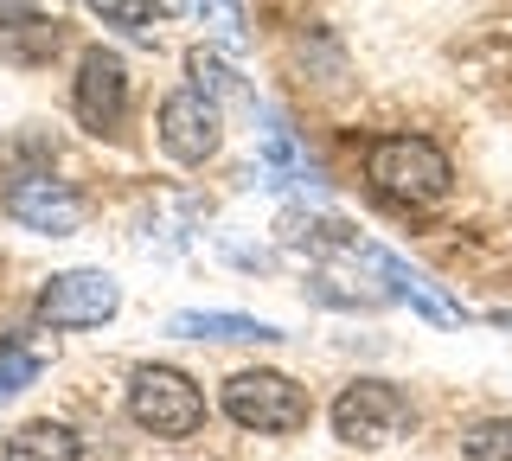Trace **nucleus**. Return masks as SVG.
Here are the masks:
<instances>
[{
    "mask_svg": "<svg viewBox=\"0 0 512 461\" xmlns=\"http://www.w3.org/2000/svg\"><path fill=\"white\" fill-rule=\"evenodd\" d=\"M365 180L397 205H436V199H448V186H455V167H448V154L423 135H378L372 148H365Z\"/></svg>",
    "mask_w": 512,
    "mask_h": 461,
    "instance_id": "nucleus-1",
    "label": "nucleus"
},
{
    "mask_svg": "<svg viewBox=\"0 0 512 461\" xmlns=\"http://www.w3.org/2000/svg\"><path fill=\"white\" fill-rule=\"evenodd\" d=\"M128 417L160 442H186L205 423V397L173 365H135V378H128Z\"/></svg>",
    "mask_w": 512,
    "mask_h": 461,
    "instance_id": "nucleus-2",
    "label": "nucleus"
},
{
    "mask_svg": "<svg viewBox=\"0 0 512 461\" xmlns=\"http://www.w3.org/2000/svg\"><path fill=\"white\" fill-rule=\"evenodd\" d=\"M410 423H416L410 397L384 378H352L333 397V436L352 442V449H391L397 436H410Z\"/></svg>",
    "mask_w": 512,
    "mask_h": 461,
    "instance_id": "nucleus-3",
    "label": "nucleus"
},
{
    "mask_svg": "<svg viewBox=\"0 0 512 461\" xmlns=\"http://www.w3.org/2000/svg\"><path fill=\"white\" fill-rule=\"evenodd\" d=\"M224 417L237 429H256V436H288L314 417V404L288 372H237L224 385Z\"/></svg>",
    "mask_w": 512,
    "mask_h": 461,
    "instance_id": "nucleus-4",
    "label": "nucleus"
},
{
    "mask_svg": "<svg viewBox=\"0 0 512 461\" xmlns=\"http://www.w3.org/2000/svg\"><path fill=\"white\" fill-rule=\"evenodd\" d=\"M116 308H122V289H116V276H103V269H64V276H52L45 295H39V321L45 327H103Z\"/></svg>",
    "mask_w": 512,
    "mask_h": 461,
    "instance_id": "nucleus-5",
    "label": "nucleus"
},
{
    "mask_svg": "<svg viewBox=\"0 0 512 461\" xmlns=\"http://www.w3.org/2000/svg\"><path fill=\"white\" fill-rule=\"evenodd\" d=\"M71 109L77 122H84L90 135H116L122 116H128V65L116 52H84V65H77V84H71Z\"/></svg>",
    "mask_w": 512,
    "mask_h": 461,
    "instance_id": "nucleus-6",
    "label": "nucleus"
},
{
    "mask_svg": "<svg viewBox=\"0 0 512 461\" xmlns=\"http://www.w3.org/2000/svg\"><path fill=\"white\" fill-rule=\"evenodd\" d=\"M218 103L205 97L199 84H186V90H173L167 103H160V148L173 154L180 167H199V161H212L218 154Z\"/></svg>",
    "mask_w": 512,
    "mask_h": 461,
    "instance_id": "nucleus-7",
    "label": "nucleus"
},
{
    "mask_svg": "<svg viewBox=\"0 0 512 461\" xmlns=\"http://www.w3.org/2000/svg\"><path fill=\"white\" fill-rule=\"evenodd\" d=\"M7 212L20 218V225L45 231V237H71L77 218H84V205H77V193H64L52 173H20V180L7 186Z\"/></svg>",
    "mask_w": 512,
    "mask_h": 461,
    "instance_id": "nucleus-8",
    "label": "nucleus"
},
{
    "mask_svg": "<svg viewBox=\"0 0 512 461\" xmlns=\"http://www.w3.org/2000/svg\"><path fill=\"white\" fill-rule=\"evenodd\" d=\"M0 455H7V461H90L84 455V436H77V429H64V423H52V417L20 423Z\"/></svg>",
    "mask_w": 512,
    "mask_h": 461,
    "instance_id": "nucleus-9",
    "label": "nucleus"
},
{
    "mask_svg": "<svg viewBox=\"0 0 512 461\" xmlns=\"http://www.w3.org/2000/svg\"><path fill=\"white\" fill-rule=\"evenodd\" d=\"M359 257L372 263V269H378V276L391 282V289L404 295V301H416V308H423L429 321H461V308H455V301H442V295H436V282H429L423 269H404V263L391 257V250H359Z\"/></svg>",
    "mask_w": 512,
    "mask_h": 461,
    "instance_id": "nucleus-10",
    "label": "nucleus"
},
{
    "mask_svg": "<svg viewBox=\"0 0 512 461\" xmlns=\"http://www.w3.org/2000/svg\"><path fill=\"white\" fill-rule=\"evenodd\" d=\"M173 333L186 340H282L276 321H256V314H173Z\"/></svg>",
    "mask_w": 512,
    "mask_h": 461,
    "instance_id": "nucleus-11",
    "label": "nucleus"
},
{
    "mask_svg": "<svg viewBox=\"0 0 512 461\" xmlns=\"http://www.w3.org/2000/svg\"><path fill=\"white\" fill-rule=\"evenodd\" d=\"M103 26H116V33H154V26H167V0H84Z\"/></svg>",
    "mask_w": 512,
    "mask_h": 461,
    "instance_id": "nucleus-12",
    "label": "nucleus"
},
{
    "mask_svg": "<svg viewBox=\"0 0 512 461\" xmlns=\"http://www.w3.org/2000/svg\"><path fill=\"white\" fill-rule=\"evenodd\" d=\"M468 461H512V417H487L468 429Z\"/></svg>",
    "mask_w": 512,
    "mask_h": 461,
    "instance_id": "nucleus-13",
    "label": "nucleus"
},
{
    "mask_svg": "<svg viewBox=\"0 0 512 461\" xmlns=\"http://www.w3.org/2000/svg\"><path fill=\"white\" fill-rule=\"evenodd\" d=\"M199 26L224 45L244 39V0H199Z\"/></svg>",
    "mask_w": 512,
    "mask_h": 461,
    "instance_id": "nucleus-14",
    "label": "nucleus"
},
{
    "mask_svg": "<svg viewBox=\"0 0 512 461\" xmlns=\"http://www.w3.org/2000/svg\"><path fill=\"white\" fill-rule=\"evenodd\" d=\"M32 378H39V359H32V353H0V397L26 391Z\"/></svg>",
    "mask_w": 512,
    "mask_h": 461,
    "instance_id": "nucleus-15",
    "label": "nucleus"
},
{
    "mask_svg": "<svg viewBox=\"0 0 512 461\" xmlns=\"http://www.w3.org/2000/svg\"><path fill=\"white\" fill-rule=\"evenodd\" d=\"M20 26H45V0H0V33H20Z\"/></svg>",
    "mask_w": 512,
    "mask_h": 461,
    "instance_id": "nucleus-16",
    "label": "nucleus"
}]
</instances>
